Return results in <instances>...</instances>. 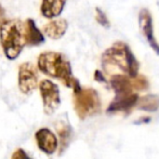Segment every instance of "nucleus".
<instances>
[{
	"label": "nucleus",
	"instance_id": "obj_1",
	"mask_svg": "<svg viewBox=\"0 0 159 159\" xmlns=\"http://www.w3.org/2000/svg\"><path fill=\"white\" fill-rule=\"evenodd\" d=\"M37 64L41 73L51 78L61 80L64 86L71 88L74 91L81 87L77 78L74 77L70 62L63 53L55 51L42 52L38 57Z\"/></svg>",
	"mask_w": 159,
	"mask_h": 159
},
{
	"label": "nucleus",
	"instance_id": "obj_2",
	"mask_svg": "<svg viewBox=\"0 0 159 159\" xmlns=\"http://www.w3.org/2000/svg\"><path fill=\"white\" fill-rule=\"evenodd\" d=\"M102 66L105 74L111 75L114 68L121 71L122 75L136 77L140 63L127 43L118 41L108 48L102 55Z\"/></svg>",
	"mask_w": 159,
	"mask_h": 159
},
{
	"label": "nucleus",
	"instance_id": "obj_3",
	"mask_svg": "<svg viewBox=\"0 0 159 159\" xmlns=\"http://www.w3.org/2000/svg\"><path fill=\"white\" fill-rule=\"evenodd\" d=\"M0 43L9 60L19 57L25 46L24 23L20 20H8L0 25Z\"/></svg>",
	"mask_w": 159,
	"mask_h": 159
},
{
	"label": "nucleus",
	"instance_id": "obj_4",
	"mask_svg": "<svg viewBox=\"0 0 159 159\" xmlns=\"http://www.w3.org/2000/svg\"><path fill=\"white\" fill-rule=\"evenodd\" d=\"M74 109L80 119H86L101 113L102 102L98 91L92 88H82L74 91Z\"/></svg>",
	"mask_w": 159,
	"mask_h": 159
},
{
	"label": "nucleus",
	"instance_id": "obj_5",
	"mask_svg": "<svg viewBox=\"0 0 159 159\" xmlns=\"http://www.w3.org/2000/svg\"><path fill=\"white\" fill-rule=\"evenodd\" d=\"M108 82L116 94H127V93H138L146 91L149 87L147 78L139 74L136 77H130L122 74H115L111 76Z\"/></svg>",
	"mask_w": 159,
	"mask_h": 159
},
{
	"label": "nucleus",
	"instance_id": "obj_6",
	"mask_svg": "<svg viewBox=\"0 0 159 159\" xmlns=\"http://www.w3.org/2000/svg\"><path fill=\"white\" fill-rule=\"evenodd\" d=\"M39 91L43 104V111L47 115H52L60 106V89L57 84L49 79H43L39 84Z\"/></svg>",
	"mask_w": 159,
	"mask_h": 159
},
{
	"label": "nucleus",
	"instance_id": "obj_7",
	"mask_svg": "<svg viewBox=\"0 0 159 159\" xmlns=\"http://www.w3.org/2000/svg\"><path fill=\"white\" fill-rule=\"evenodd\" d=\"M38 86V73L35 65L26 62L19 67V88L23 94H30Z\"/></svg>",
	"mask_w": 159,
	"mask_h": 159
},
{
	"label": "nucleus",
	"instance_id": "obj_8",
	"mask_svg": "<svg viewBox=\"0 0 159 159\" xmlns=\"http://www.w3.org/2000/svg\"><path fill=\"white\" fill-rule=\"evenodd\" d=\"M140 98L138 93H127V94H116L114 100L109 103L106 111L108 114H124L128 115L133 108H136V104Z\"/></svg>",
	"mask_w": 159,
	"mask_h": 159
},
{
	"label": "nucleus",
	"instance_id": "obj_9",
	"mask_svg": "<svg viewBox=\"0 0 159 159\" xmlns=\"http://www.w3.org/2000/svg\"><path fill=\"white\" fill-rule=\"evenodd\" d=\"M139 24H140V30L144 37L146 38L148 44L152 47L154 51L159 54V43L155 37L153 26V19H152L151 12L146 9H143L139 14Z\"/></svg>",
	"mask_w": 159,
	"mask_h": 159
},
{
	"label": "nucleus",
	"instance_id": "obj_10",
	"mask_svg": "<svg viewBox=\"0 0 159 159\" xmlns=\"http://www.w3.org/2000/svg\"><path fill=\"white\" fill-rule=\"evenodd\" d=\"M35 139L40 151L47 155H52L59 147V140L55 134L48 128H41L35 134Z\"/></svg>",
	"mask_w": 159,
	"mask_h": 159
},
{
	"label": "nucleus",
	"instance_id": "obj_11",
	"mask_svg": "<svg viewBox=\"0 0 159 159\" xmlns=\"http://www.w3.org/2000/svg\"><path fill=\"white\" fill-rule=\"evenodd\" d=\"M24 36H25L26 46L37 47L44 42L43 34L38 30L33 19H27L24 23Z\"/></svg>",
	"mask_w": 159,
	"mask_h": 159
},
{
	"label": "nucleus",
	"instance_id": "obj_12",
	"mask_svg": "<svg viewBox=\"0 0 159 159\" xmlns=\"http://www.w3.org/2000/svg\"><path fill=\"white\" fill-rule=\"evenodd\" d=\"M67 28H68V23H67L66 20L57 19L44 24L43 27H42V32L49 38L57 40L63 37L65 33H66Z\"/></svg>",
	"mask_w": 159,
	"mask_h": 159
},
{
	"label": "nucleus",
	"instance_id": "obj_13",
	"mask_svg": "<svg viewBox=\"0 0 159 159\" xmlns=\"http://www.w3.org/2000/svg\"><path fill=\"white\" fill-rule=\"evenodd\" d=\"M66 1L67 0H42L40 12L47 19H54L64 10Z\"/></svg>",
	"mask_w": 159,
	"mask_h": 159
},
{
	"label": "nucleus",
	"instance_id": "obj_14",
	"mask_svg": "<svg viewBox=\"0 0 159 159\" xmlns=\"http://www.w3.org/2000/svg\"><path fill=\"white\" fill-rule=\"evenodd\" d=\"M136 108L147 113H155L159 109V96L155 94L140 96L136 104Z\"/></svg>",
	"mask_w": 159,
	"mask_h": 159
},
{
	"label": "nucleus",
	"instance_id": "obj_15",
	"mask_svg": "<svg viewBox=\"0 0 159 159\" xmlns=\"http://www.w3.org/2000/svg\"><path fill=\"white\" fill-rule=\"evenodd\" d=\"M57 130L59 132V147H60V154L64 152L67 148L68 144L70 143L71 140V134H73V130L68 122H60V125L57 127Z\"/></svg>",
	"mask_w": 159,
	"mask_h": 159
},
{
	"label": "nucleus",
	"instance_id": "obj_16",
	"mask_svg": "<svg viewBox=\"0 0 159 159\" xmlns=\"http://www.w3.org/2000/svg\"><path fill=\"white\" fill-rule=\"evenodd\" d=\"M96 12V21H98V24H101L102 26H105V27H108L109 26V22H108V19L107 16L105 15V13L103 12L101 9H96L95 10Z\"/></svg>",
	"mask_w": 159,
	"mask_h": 159
},
{
	"label": "nucleus",
	"instance_id": "obj_17",
	"mask_svg": "<svg viewBox=\"0 0 159 159\" xmlns=\"http://www.w3.org/2000/svg\"><path fill=\"white\" fill-rule=\"evenodd\" d=\"M11 159H33V158H30L24 149L17 148L13 152L12 156H11Z\"/></svg>",
	"mask_w": 159,
	"mask_h": 159
},
{
	"label": "nucleus",
	"instance_id": "obj_18",
	"mask_svg": "<svg viewBox=\"0 0 159 159\" xmlns=\"http://www.w3.org/2000/svg\"><path fill=\"white\" fill-rule=\"evenodd\" d=\"M4 15H6V11H4V9L2 8V6L0 4V25H1L2 23H3V20H4Z\"/></svg>",
	"mask_w": 159,
	"mask_h": 159
}]
</instances>
